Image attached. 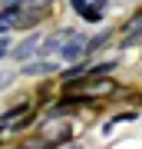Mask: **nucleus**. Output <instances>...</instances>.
<instances>
[{
	"mask_svg": "<svg viewBox=\"0 0 142 149\" xmlns=\"http://www.w3.org/2000/svg\"><path fill=\"white\" fill-rule=\"evenodd\" d=\"M76 13L83 17V20H89V23H96V20H99V17L106 13V0H86V3L79 7Z\"/></svg>",
	"mask_w": 142,
	"mask_h": 149,
	"instance_id": "7",
	"label": "nucleus"
},
{
	"mask_svg": "<svg viewBox=\"0 0 142 149\" xmlns=\"http://www.w3.org/2000/svg\"><path fill=\"white\" fill-rule=\"evenodd\" d=\"M132 119H136V113H119L116 119L106 123V133H112V126H119V123H132Z\"/></svg>",
	"mask_w": 142,
	"mask_h": 149,
	"instance_id": "9",
	"label": "nucleus"
},
{
	"mask_svg": "<svg viewBox=\"0 0 142 149\" xmlns=\"http://www.w3.org/2000/svg\"><path fill=\"white\" fill-rule=\"evenodd\" d=\"M116 93H119V83L109 80L106 73H93V70H86V76L66 80V96L73 103H83V106H93L96 100H109Z\"/></svg>",
	"mask_w": 142,
	"mask_h": 149,
	"instance_id": "1",
	"label": "nucleus"
},
{
	"mask_svg": "<svg viewBox=\"0 0 142 149\" xmlns=\"http://www.w3.org/2000/svg\"><path fill=\"white\" fill-rule=\"evenodd\" d=\"M30 0H0V7H26Z\"/></svg>",
	"mask_w": 142,
	"mask_h": 149,
	"instance_id": "10",
	"label": "nucleus"
},
{
	"mask_svg": "<svg viewBox=\"0 0 142 149\" xmlns=\"http://www.w3.org/2000/svg\"><path fill=\"white\" fill-rule=\"evenodd\" d=\"M119 30H122V40H126V43H139V40H142V10L132 13Z\"/></svg>",
	"mask_w": 142,
	"mask_h": 149,
	"instance_id": "5",
	"label": "nucleus"
},
{
	"mask_svg": "<svg viewBox=\"0 0 142 149\" xmlns=\"http://www.w3.org/2000/svg\"><path fill=\"white\" fill-rule=\"evenodd\" d=\"M40 47H43V37H40V33H33V37H26V40L17 43L13 56H17V60H30L33 53H40Z\"/></svg>",
	"mask_w": 142,
	"mask_h": 149,
	"instance_id": "6",
	"label": "nucleus"
},
{
	"mask_svg": "<svg viewBox=\"0 0 142 149\" xmlns=\"http://www.w3.org/2000/svg\"><path fill=\"white\" fill-rule=\"evenodd\" d=\"M53 70H56V66H53V63H46V60H43V63H30V66L23 70V73H26V76H50Z\"/></svg>",
	"mask_w": 142,
	"mask_h": 149,
	"instance_id": "8",
	"label": "nucleus"
},
{
	"mask_svg": "<svg viewBox=\"0 0 142 149\" xmlns=\"http://www.w3.org/2000/svg\"><path fill=\"white\" fill-rule=\"evenodd\" d=\"M7 83H10V76H7V73H3V76H0V90H3V86H7Z\"/></svg>",
	"mask_w": 142,
	"mask_h": 149,
	"instance_id": "12",
	"label": "nucleus"
},
{
	"mask_svg": "<svg viewBox=\"0 0 142 149\" xmlns=\"http://www.w3.org/2000/svg\"><path fill=\"white\" fill-rule=\"evenodd\" d=\"M7 50H10V47H7V40L0 37V60H3V53H7Z\"/></svg>",
	"mask_w": 142,
	"mask_h": 149,
	"instance_id": "11",
	"label": "nucleus"
},
{
	"mask_svg": "<svg viewBox=\"0 0 142 149\" xmlns=\"http://www.w3.org/2000/svg\"><path fill=\"white\" fill-rule=\"evenodd\" d=\"M73 33H76V30H69V27L56 30V33H53V37H46V40H43L40 53H43V56H53V53H60V50H63V43H66L69 37H73Z\"/></svg>",
	"mask_w": 142,
	"mask_h": 149,
	"instance_id": "4",
	"label": "nucleus"
},
{
	"mask_svg": "<svg viewBox=\"0 0 142 149\" xmlns=\"http://www.w3.org/2000/svg\"><path fill=\"white\" fill-rule=\"evenodd\" d=\"M56 56H63L66 63H83V60L89 56V40H86V37H79V33H73V37L63 43V50H60Z\"/></svg>",
	"mask_w": 142,
	"mask_h": 149,
	"instance_id": "3",
	"label": "nucleus"
},
{
	"mask_svg": "<svg viewBox=\"0 0 142 149\" xmlns=\"http://www.w3.org/2000/svg\"><path fill=\"white\" fill-rule=\"evenodd\" d=\"M43 146H63L73 139V123H69L66 116H60V113H53V116L43 119Z\"/></svg>",
	"mask_w": 142,
	"mask_h": 149,
	"instance_id": "2",
	"label": "nucleus"
}]
</instances>
